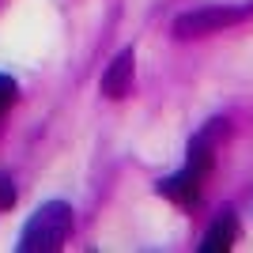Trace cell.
<instances>
[{"instance_id":"52a82bcc","label":"cell","mask_w":253,"mask_h":253,"mask_svg":"<svg viewBox=\"0 0 253 253\" xmlns=\"http://www.w3.org/2000/svg\"><path fill=\"white\" fill-rule=\"evenodd\" d=\"M11 204H15V189H11L8 178H0V211H8Z\"/></svg>"},{"instance_id":"277c9868","label":"cell","mask_w":253,"mask_h":253,"mask_svg":"<svg viewBox=\"0 0 253 253\" xmlns=\"http://www.w3.org/2000/svg\"><path fill=\"white\" fill-rule=\"evenodd\" d=\"M132 91V49H121L114 57V64L102 76V95L106 98H121Z\"/></svg>"},{"instance_id":"3957f363","label":"cell","mask_w":253,"mask_h":253,"mask_svg":"<svg viewBox=\"0 0 253 253\" xmlns=\"http://www.w3.org/2000/svg\"><path fill=\"white\" fill-rule=\"evenodd\" d=\"M204 178H208L204 170H197V167H189V163H185V170L170 174L167 181H159V193H163L167 201H174V204H197Z\"/></svg>"},{"instance_id":"5b68a950","label":"cell","mask_w":253,"mask_h":253,"mask_svg":"<svg viewBox=\"0 0 253 253\" xmlns=\"http://www.w3.org/2000/svg\"><path fill=\"white\" fill-rule=\"evenodd\" d=\"M234 238H238V219H234V211H223L219 219L208 227V234L201 242V253H227L234 246Z\"/></svg>"},{"instance_id":"7a4b0ae2","label":"cell","mask_w":253,"mask_h":253,"mask_svg":"<svg viewBox=\"0 0 253 253\" xmlns=\"http://www.w3.org/2000/svg\"><path fill=\"white\" fill-rule=\"evenodd\" d=\"M242 19V11L234 8H201V11H189L174 23V34L178 38H197V34H211V31H223L227 23Z\"/></svg>"},{"instance_id":"8992f818","label":"cell","mask_w":253,"mask_h":253,"mask_svg":"<svg viewBox=\"0 0 253 253\" xmlns=\"http://www.w3.org/2000/svg\"><path fill=\"white\" fill-rule=\"evenodd\" d=\"M15 95H19L15 80H11V76H0V114H4V110H8V106L15 102Z\"/></svg>"},{"instance_id":"6da1fadb","label":"cell","mask_w":253,"mask_h":253,"mask_svg":"<svg viewBox=\"0 0 253 253\" xmlns=\"http://www.w3.org/2000/svg\"><path fill=\"white\" fill-rule=\"evenodd\" d=\"M68 231H72V208L61 204V201L42 204V208L31 215V223L23 227L19 250L23 253H53V250L64 246Z\"/></svg>"}]
</instances>
